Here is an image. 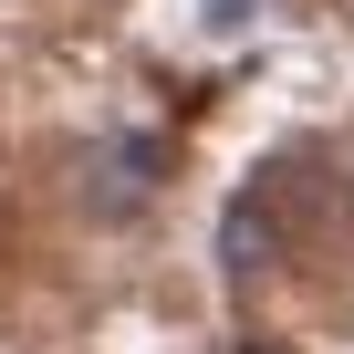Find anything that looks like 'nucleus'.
Instances as JSON below:
<instances>
[{"mask_svg": "<svg viewBox=\"0 0 354 354\" xmlns=\"http://www.w3.org/2000/svg\"><path fill=\"white\" fill-rule=\"evenodd\" d=\"M344 198H354V146H344Z\"/></svg>", "mask_w": 354, "mask_h": 354, "instance_id": "3", "label": "nucleus"}, {"mask_svg": "<svg viewBox=\"0 0 354 354\" xmlns=\"http://www.w3.org/2000/svg\"><path fill=\"white\" fill-rule=\"evenodd\" d=\"M281 209H271V188H240L230 209H219V271L230 281H261V271H281Z\"/></svg>", "mask_w": 354, "mask_h": 354, "instance_id": "1", "label": "nucleus"}, {"mask_svg": "<svg viewBox=\"0 0 354 354\" xmlns=\"http://www.w3.org/2000/svg\"><path fill=\"white\" fill-rule=\"evenodd\" d=\"M209 21H219V32H240V21H250V0H209Z\"/></svg>", "mask_w": 354, "mask_h": 354, "instance_id": "2", "label": "nucleus"}]
</instances>
